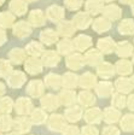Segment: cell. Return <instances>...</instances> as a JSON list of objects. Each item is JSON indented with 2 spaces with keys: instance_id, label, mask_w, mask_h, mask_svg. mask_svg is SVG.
<instances>
[{
  "instance_id": "1",
  "label": "cell",
  "mask_w": 134,
  "mask_h": 135,
  "mask_svg": "<svg viewBox=\"0 0 134 135\" xmlns=\"http://www.w3.org/2000/svg\"><path fill=\"white\" fill-rule=\"evenodd\" d=\"M64 121H63V118L62 116L59 115H53L51 116V119L48 122V126H50V129L51 130H54V132H61L64 127Z\"/></svg>"
},
{
  "instance_id": "2",
  "label": "cell",
  "mask_w": 134,
  "mask_h": 135,
  "mask_svg": "<svg viewBox=\"0 0 134 135\" xmlns=\"http://www.w3.org/2000/svg\"><path fill=\"white\" fill-rule=\"evenodd\" d=\"M15 129L17 130V133H20V134L27 133L30 129V123H29V121H27V118H18L15 122Z\"/></svg>"
},
{
  "instance_id": "3",
  "label": "cell",
  "mask_w": 134,
  "mask_h": 135,
  "mask_svg": "<svg viewBox=\"0 0 134 135\" xmlns=\"http://www.w3.org/2000/svg\"><path fill=\"white\" fill-rule=\"evenodd\" d=\"M30 107H31V104L29 100H27V99H20L16 104V111L18 113H21V115H23V113H28L30 111Z\"/></svg>"
},
{
  "instance_id": "4",
  "label": "cell",
  "mask_w": 134,
  "mask_h": 135,
  "mask_svg": "<svg viewBox=\"0 0 134 135\" xmlns=\"http://www.w3.org/2000/svg\"><path fill=\"white\" fill-rule=\"evenodd\" d=\"M121 127H122L123 130L126 132H131L134 129V116L132 115H126L124 118L121 122Z\"/></svg>"
},
{
  "instance_id": "5",
  "label": "cell",
  "mask_w": 134,
  "mask_h": 135,
  "mask_svg": "<svg viewBox=\"0 0 134 135\" xmlns=\"http://www.w3.org/2000/svg\"><path fill=\"white\" fill-rule=\"evenodd\" d=\"M12 128V121L10 116L7 115H1L0 116V130L3 132H7Z\"/></svg>"
},
{
  "instance_id": "6",
  "label": "cell",
  "mask_w": 134,
  "mask_h": 135,
  "mask_svg": "<svg viewBox=\"0 0 134 135\" xmlns=\"http://www.w3.org/2000/svg\"><path fill=\"white\" fill-rule=\"evenodd\" d=\"M86 119L89 123H98L100 121V111L99 110H89L86 113Z\"/></svg>"
},
{
  "instance_id": "7",
  "label": "cell",
  "mask_w": 134,
  "mask_h": 135,
  "mask_svg": "<svg viewBox=\"0 0 134 135\" xmlns=\"http://www.w3.org/2000/svg\"><path fill=\"white\" fill-rule=\"evenodd\" d=\"M12 107V101L10 98H3L0 99V112L7 113L11 111Z\"/></svg>"
},
{
  "instance_id": "8",
  "label": "cell",
  "mask_w": 134,
  "mask_h": 135,
  "mask_svg": "<svg viewBox=\"0 0 134 135\" xmlns=\"http://www.w3.org/2000/svg\"><path fill=\"white\" fill-rule=\"evenodd\" d=\"M42 105L45 106V109H48V110L57 109V101H56V98H54L53 95H47V97H45V99L42 100Z\"/></svg>"
},
{
  "instance_id": "9",
  "label": "cell",
  "mask_w": 134,
  "mask_h": 135,
  "mask_svg": "<svg viewBox=\"0 0 134 135\" xmlns=\"http://www.w3.org/2000/svg\"><path fill=\"white\" fill-rule=\"evenodd\" d=\"M118 116H120V113H118V111H116V110H110L108 109L105 111V121L109 122V123H114V122H116L118 119Z\"/></svg>"
},
{
  "instance_id": "10",
  "label": "cell",
  "mask_w": 134,
  "mask_h": 135,
  "mask_svg": "<svg viewBox=\"0 0 134 135\" xmlns=\"http://www.w3.org/2000/svg\"><path fill=\"white\" fill-rule=\"evenodd\" d=\"M67 117L69 121L71 122H76L80 119V117H81V110H68L67 111Z\"/></svg>"
},
{
  "instance_id": "11",
  "label": "cell",
  "mask_w": 134,
  "mask_h": 135,
  "mask_svg": "<svg viewBox=\"0 0 134 135\" xmlns=\"http://www.w3.org/2000/svg\"><path fill=\"white\" fill-rule=\"evenodd\" d=\"M20 79H23V76L21 75V74H17V75L13 74V75L10 77V80H8V84L12 86V87H18L23 82V80H20Z\"/></svg>"
},
{
  "instance_id": "12",
  "label": "cell",
  "mask_w": 134,
  "mask_h": 135,
  "mask_svg": "<svg viewBox=\"0 0 134 135\" xmlns=\"http://www.w3.org/2000/svg\"><path fill=\"white\" fill-rule=\"evenodd\" d=\"M45 119H46V116H45L41 111H39V110H38V111H35V112L33 113V121H34V123L40 124V123H42Z\"/></svg>"
},
{
  "instance_id": "13",
  "label": "cell",
  "mask_w": 134,
  "mask_h": 135,
  "mask_svg": "<svg viewBox=\"0 0 134 135\" xmlns=\"http://www.w3.org/2000/svg\"><path fill=\"white\" fill-rule=\"evenodd\" d=\"M91 98H92V95L88 94V93H81L80 94V101H81L82 104H86V105L92 104L93 99H91Z\"/></svg>"
},
{
  "instance_id": "14",
  "label": "cell",
  "mask_w": 134,
  "mask_h": 135,
  "mask_svg": "<svg viewBox=\"0 0 134 135\" xmlns=\"http://www.w3.org/2000/svg\"><path fill=\"white\" fill-rule=\"evenodd\" d=\"M81 135H98V130L95 129L94 127H85L82 129V134Z\"/></svg>"
},
{
  "instance_id": "15",
  "label": "cell",
  "mask_w": 134,
  "mask_h": 135,
  "mask_svg": "<svg viewBox=\"0 0 134 135\" xmlns=\"http://www.w3.org/2000/svg\"><path fill=\"white\" fill-rule=\"evenodd\" d=\"M103 135H120V132L114 127H108L103 130Z\"/></svg>"
},
{
  "instance_id": "16",
  "label": "cell",
  "mask_w": 134,
  "mask_h": 135,
  "mask_svg": "<svg viewBox=\"0 0 134 135\" xmlns=\"http://www.w3.org/2000/svg\"><path fill=\"white\" fill-rule=\"evenodd\" d=\"M63 135H80L78 134V129L76 128V127H68L67 129H65L64 134Z\"/></svg>"
},
{
  "instance_id": "17",
  "label": "cell",
  "mask_w": 134,
  "mask_h": 135,
  "mask_svg": "<svg viewBox=\"0 0 134 135\" xmlns=\"http://www.w3.org/2000/svg\"><path fill=\"white\" fill-rule=\"evenodd\" d=\"M124 98V97H123ZM121 95H115V99L112 100V103H114L115 105L117 107H121V106H123L124 105V99H123Z\"/></svg>"
},
{
  "instance_id": "18",
  "label": "cell",
  "mask_w": 134,
  "mask_h": 135,
  "mask_svg": "<svg viewBox=\"0 0 134 135\" xmlns=\"http://www.w3.org/2000/svg\"><path fill=\"white\" fill-rule=\"evenodd\" d=\"M10 70V66L4 62H0V76H5Z\"/></svg>"
},
{
  "instance_id": "19",
  "label": "cell",
  "mask_w": 134,
  "mask_h": 135,
  "mask_svg": "<svg viewBox=\"0 0 134 135\" xmlns=\"http://www.w3.org/2000/svg\"><path fill=\"white\" fill-rule=\"evenodd\" d=\"M129 107L132 110H134V95L131 97V100H129Z\"/></svg>"
},
{
  "instance_id": "20",
  "label": "cell",
  "mask_w": 134,
  "mask_h": 135,
  "mask_svg": "<svg viewBox=\"0 0 134 135\" xmlns=\"http://www.w3.org/2000/svg\"><path fill=\"white\" fill-rule=\"evenodd\" d=\"M4 92H5V88H4V84L0 82V95L1 94H4Z\"/></svg>"
},
{
  "instance_id": "21",
  "label": "cell",
  "mask_w": 134,
  "mask_h": 135,
  "mask_svg": "<svg viewBox=\"0 0 134 135\" xmlns=\"http://www.w3.org/2000/svg\"><path fill=\"white\" fill-rule=\"evenodd\" d=\"M7 135H21L20 133H17V132H15V133H10V134H7Z\"/></svg>"
},
{
  "instance_id": "22",
  "label": "cell",
  "mask_w": 134,
  "mask_h": 135,
  "mask_svg": "<svg viewBox=\"0 0 134 135\" xmlns=\"http://www.w3.org/2000/svg\"><path fill=\"white\" fill-rule=\"evenodd\" d=\"M0 4H1V0H0Z\"/></svg>"
},
{
  "instance_id": "23",
  "label": "cell",
  "mask_w": 134,
  "mask_h": 135,
  "mask_svg": "<svg viewBox=\"0 0 134 135\" xmlns=\"http://www.w3.org/2000/svg\"><path fill=\"white\" fill-rule=\"evenodd\" d=\"M0 135H1V133H0Z\"/></svg>"
}]
</instances>
